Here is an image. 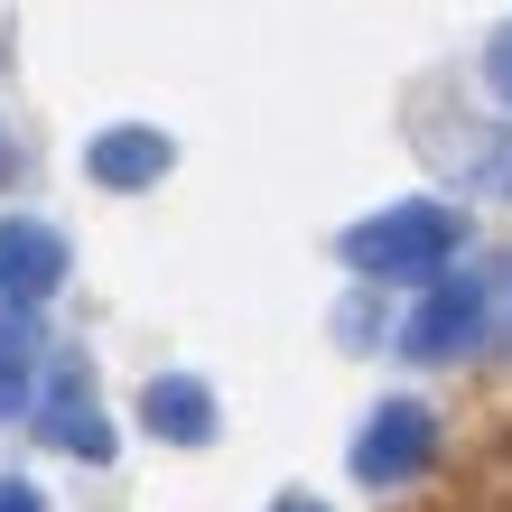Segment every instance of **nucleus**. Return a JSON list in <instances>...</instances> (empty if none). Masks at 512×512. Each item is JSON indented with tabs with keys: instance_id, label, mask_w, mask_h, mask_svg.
<instances>
[{
	"instance_id": "1",
	"label": "nucleus",
	"mask_w": 512,
	"mask_h": 512,
	"mask_svg": "<svg viewBox=\"0 0 512 512\" xmlns=\"http://www.w3.org/2000/svg\"><path fill=\"white\" fill-rule=\"evenodd\" d=\"M457 243H466V215H457V205H391V215H373V224L345 233V261L391 289V280H447Z\"/></svg>"
},
{
	"instance_id": "2",
	"label": "nucleus",
	"mask_w": 512,
	"mask_h": 512,
	"mask_svg": "<svg viewBox=\"0 0 512 512\" xmlns=\"http://www.w3.org/2000/svg\"><path fill=\"white\" fill-rule=\"evenodd\" d=\"M438 457V419L419 410V401H391V410H373V429L354 438V475H364L373 494H391V485H410L419 466Z\"/></svg>"
},
{
	"instance_id": "3",
	"label": "nucleus",
	"mask_w": 512,
	"mask_h": 512,
	"mask_svg": "<svg viewBox=\"0 0 512 512\" xmlns=\"http://www.w3.org/2000/svg\"><path fill=\"white\" fill-rule=\"evenodd\" d=\"M38 429L66 447V457H84V466H103V457H112V419H103L94 373H84L75 354H56V373H47V391H38Z\"/></svg>"
},
{
	"instance_id": "4",
	"label": "nucleus",
	"mask_w": 512,
	"mask_h": 512,
	"mask_svg": "<svg viewBox=\"0 0 512 512\" xmlns=\"http://www.w3.org/2000/svg\"><path fill=\"white\" fill-rule=\"evenodd\" d=\"M475 336H485V289L475 280H438L429 308L401 326V354L410 364H457V354H475Z\"/></svg>"
},
{
	"instance_id": "5",
	"label": "nucleus",
	"mask_w": 512,
	"mask_h": 512,
	"mask_svg": "<svg viewBox=\"0 0 512 512\" xmlns=\"http://www.w3.org/2000/svg\"><path fill=\"white\" fill-rule=\"evenodd\" d=\"M56 280H66V233L38 215H0V298L28 317Z\"/></svg>"
},
{
	"instance_id": "6",
	"label": "nucleus",
	"mask_w": 512,
	"mask_h": 512,
	"mask_svg": "<svg viewBox=\"0 0 512 512\" xmlns=\"http://www.w3.org/2000/svg\"><path fill=\"white\" fill-rule=\"evenodd\" d=\"M168 159H177L168 131H140V122L84 140V177H94V187H112V196H131V187H149V177H168Z\"/></svg>"
},
{
	"instance_id": "7",
	"label": "nucleus",
	"mask_w": 512,
	"mask_h": 512,
	"mask_svg": "<svg viewBox=\"0 0 512 512\" xmlns=\"http://www.w3.org/2000/svg\"><path fill=\"white\" fill-rule=\"evenodd\" d=\"M140 419L159 438H177V447H205V438H215V391H205L196 373H159L140 391Z\"/></svg>"
},
{
	"instance_id": "8",
	"label": "nucleus",
	"mask_w": 512,
	"mask_h": 512,
	"mask_svg": "<svg viewBox=\"0 0 512 512\" xmlns=\"http://www.w3.org/2000/svg\"><path fill=\"white\" fill-rule=\"evenodd\" d=\"M28 354H38V326L19 308H0V410H19V382H28Z\"/></svg>"
},
{
	"instance_id": "9",
	"label": "nucleus",
	"mask_w": 512,
	"mask_h": 512,
	"mask_svg": "<svg viewBox=\"0 0 512 512\" xmlns=\"http://www.w3.org/2000/svg\"><path fill=\"white\" fill-rule=\"evenodd\" d=\"M485 75H494V94L512 103V19L494 28V47H485Z\"/></svg>"
},
{
	"instance_id": "10",
	"label": "nucleus",
	"mask_w": 512,
	"mask_h": 512,
	"mask_svg": "<svg viewBox=\"0 0 512 512\" xmlns=\"http://www.w3.org/2000/svg\"><path fill=\"white\" fill-rule=\"evenodd\" d=\"M0 512H47V494L19 485V475H0Z\"/></svg>"
},
{
	"instance_id": "11",
	"label": "nucleus",
	"mask_w": 512,
	"mask_h": 512,
	"mask_svg": "<svg viewBox=\"0 0 512 512\" xmlns=\"http://www.w3.org/2000/svg\"><path fill=\"white\" fill-rule=\"evenodd\" d=\"M270 512H326V503H308V494H280V503H270Z\"/></svg>"
}]
</instances>
